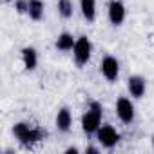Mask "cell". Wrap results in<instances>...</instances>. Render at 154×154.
<instances>
[{"label": "cell", "instance_id": "obj_11", "mask_svg": "<svg viewBox=\"0 0 154 154\" xmlns=\"http://www.w3.org/2000/svg\"><path fill=\"white\" fill-rule=\"evenodd\" d=\"M80 9H82V15L93 22L94 17H96V2L94 0H80Z\"/></svg>", "mask_w": 154, "mask_h": 154}, {"label": "cell", "instance_id": "obj_15", "mask_svg": "<svg viewBox=\"0 0 154 154\" xmlns=\"http://www.w3.org/2000/svg\"><path fill=\"white\" fill-rule=\"evenodd\" d=\"M27 8H29V2H26V0H18L17 2V11L18 13H26Z\"/></svg>", "mask_w": 154, "mask_h": 154}, {"label": "cell", "instance_id": "obj_5", "mask_svg": "<svg viewBox=\"0 0 154 154\" xmlns=\"http://www.w3.org/2000/svg\"><path fill=\"white\" fill-rule=\"evenodd\" d=\"M116 112L123 123H131L134 120V105L127 98H120L116 102Z\"/></svg>", "mask_w": 154, "mask_h": 154}, {"label": "cell", "instance_id": "obj_10", "mask_svg": "<svg viewBox=\"0 0 154 154\" xmlns=\"http://www.w3.org/2000/svg\"><path fill=\"white\" fill-rule=\"evenodd\" d=\"M22 58H24V65L27 71H33L38 63V56H36V51L33 47H26L22 51Z\"/></svg>", "mask_w": 154, "mask_h": 154}, {"label": "cell", "instance_id": "obj_12", "mask_svg": "<svg viewBox=\"0 0 154 154\" xmlns=\"http://www.w3.org/2000/svg\"><path fill=\"white\" fill-rule=\"evenodd\" d=\"M74 44H76V40L69 33H63L56 38V47L60 51H71V49H74Z\"/></svg>", "mask_w": 154, "mask_h": 154}, {"label": "cell", "instance_id": "obj_6", "mask_svg": "<svg viewBox=\"0 0 154 154\" xmlns=\"http://www.w3.org/2000/svg\"><path fill=\"white\" fill-rule=\"evenodd\" d=\"M118 72H120V65H118V60L112 58V56H105L102 60V74L109 82H114L118 78Z\"/></svg>", "mask_w": 154, "mask_h": 154}, {"label": "cell", "instance_id": "obj_7", "mask_svg": "<svg viewBox=\"0 0 154 154\" xmlns=\"http://www.w3.org/2000/svg\"><path fill=\"white\" fill-rule=\"evenodd\" d=\"M109 20L114 26H120L125 20V8H123V4L120 0H112L109 4Z\"/></svg>", "mask_w": 154, "mask_h": 154}, {"label": "cell", "instance_id": "obj_4", "mask_svg": "<svg viewBox=\"0 0 154 154\" xmlns=\"http://www.w3.org/2000/svg\"><path fill=\"white\" fill-rule=\"evenodd\" d=\"M96 134H98L100 143H102L103 147H107V149L114 147V145L118 143V140H120V134H118L111 125H102V127L96 131Z\"/></svg>", "mask_w": 154, "mask_h": 154}, {"label": "cell", "instance_id": "obj_8", "mask_svg": "<svg viewBox=\"0 0 154 154\" xmlns=\"http://www.w3.org/2000/svg\"><path fill=\"white\" fill-rule=\"evenodd\" d=\"M129 91L134 98H141L143 93H145V80L140 78V76H131L129 78Z\"/></svg>", "mask_w": 154, "mask_h": 154}, {"label": "cell", "instance_id": "obj_14", "mask_svg": "<svg viewBox=\"0 0 154 154\" xmlns=\"http://www.w3.org/2000/svg\"><path fill=\"white\" fill-rule=\"evenodd\" d=\"M58 13L63 18H71L72 17V2L71 0H58Z\"/></svg>", "mask_w": 154, "mask_h": 154}, {"label": "cell", "instance_id": "obj_2", "mask_svg": "<svg viewBox=\"0 0 154 154\" xmlns=\"http://www.w3.org/2000/svg\"><path fill=\"white\" fill-rule=\"evenodd\" d=\"M13 132H15V136L22 141V143H33V141H38L40 138H42V132L40 131H36V129H33V127H29L27 123H17L15 127H13Z\"/></svg>", "mask_w": 154, "mask_h": 154}, {"label": "cell", "instance_id": "obj_16", "mask_svg": "<svg viewBox=\"0 0 154 154\" xmlns=\"http://www.w3.org/2000/svg\"><path fill=\"white\" fill-rule=\"evenodd\" d=\"M152 145H154V136H152Z\"/></svg>", "mask_w": 154, "mask_h": 154}, {"label": "cell", "instance_id": "obj_9", "mask_svg": "<svg viewBox=\"0 0 154 154\" xmlns=\"http://www.w3.org/2000/svg\"><path fill=\"white\" fill-rule=\"evenodd\" d=\"M71 123H72V118H71V112H69V109H60L58 111V114H56V127L60 129V131H69L71 129Z\"/></svg>", "mask_w": 154, "mask_h": 154}, {"label": "cell", "instance_id": "obj_3", "mask_svg": "<svg viewBox=\"0 0 154 154\" xmlns=\"http://www.w3.org/2000/svg\"><path fill=\"white\" fill-rule=\"evenodd\" d=\"M91 42H89V38L87 36H80L78 40H76V44H74V60H76V63L78 65H84V63H87L89 62V58H91Z\"/></svg>", "mask_w": 154, "mask_h": 154}, {"label": "cell", "instance_id": "obj_13", "mask_svg": "<svg viewBox=\"0 0 154 154\" xmlns=\"http://www.w3.org/2000/svg\"><path fill=\"white\" fill-rule=\"evenodd\" d=\"M29 2V8H27V13L33 20H40L44 17V4L40 0H27Z\"/></svg>", "mask_w": 154, "mask_h": 154}, {"label": "cell", "instance_id": "obj_1", "mask_svg": "<svg viewBox=\"0 0 154 154\" xmlns=\"http://www.w3.org/2000/svg\"><path fill=\"white\" fill-rule=\"evenodd\" d=\"M100 122H102V105L98 102H93L89 111L82 116V129L87 134H93L100 129Z\"/></svg>", "mask_w": 154, "mask_h": 154}]
</instances>
